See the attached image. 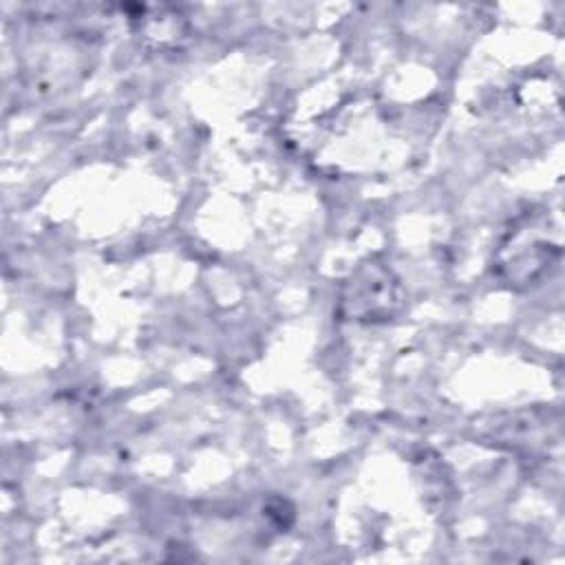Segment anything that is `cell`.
<instances>
[{"label":"cell","mask_w":565,"mask_h":565,"mask_svg":"<svg viewBox=\"0 0 565 565\" xmlns=\"http://www.w3.org/2000/svg\"><path fill=\"white\" fill-rule=\"evenodd\" d=\"M399 282L384 265L369 260L360 265L342 285L340 313L355 322L388 320L399 309Z\"/></svg>","instance_id":"1"}]
</instances>
